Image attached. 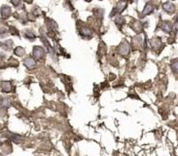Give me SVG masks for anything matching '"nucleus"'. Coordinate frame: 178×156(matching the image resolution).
<instances>
[{
  "label": "nucleus",
  "instance_id": "obj_1",
  "mask_svg": "<svg viewBox=\"0 0 178 156\" xmlns=\"http://www.w3.org/2000/svg\"><path fill=\"white\" fill-rule=\"evenodd\" d=\"M45 54V51L44 49L42 48V47H34V50H33V55H34V58L37 59V60H39V59L43 58V56Z\"/></svg>",
  "mask_w": 178,
  "mask_h": 156
},
{
  "label": "nucleus",
  "instance_id": "obj_2",
  "mask_svg": "<svg viewBox=\"0 0 178 156\" xmlns=\"http://www.w3.org/2000/svg\"><path fill=\"white\" fill-rule=\"evenodd\" d=\"M24 65H26L27 68H29V69H32V68L35 67L36 62H35V61L33 60V59L28 58V59H26V60L24 61Z\"/></svg>",
  "mask_w": 178,
  "mask_h": 156
},
{
  "label": "nucleus",
  "instance_id": "obj_3",
  "mask_svg": "<svg viewBox=\"0 0 178 156\" xmlns=\"http://www.w3.org/2000/svg\"><path fill=\"white\" fill-rule=\"evenodd\" d=\"M1 88H2V91L3 92H10L12 90V84L10 82H6V81H4V82L1 83Z\"/></svg>",
  "mask_w": 178,
  "mask_h": 156
},
{
  "label": "nucleus",
  "instance_id": "obj_4",
  "mask_svg": "<svg viewBox=\"0 0 178 156\" xmlns=\"http://www.w3.org/2000/svg\"><path fill=\"white\" fill-rule=\"evenodd\" d=\"M164 9L165 11H167V12H172L174 11V6L172 5V4H170V3H164Z\"/></svg>",
  "mask_w": 178,
  "mask_h": 156
},
{
  "label": "nucleus",
  "instance_id": "obj_5",
  "mask_svg": "<svg viewBox=\"0 0 178 156\" xmlns=\"http://www.w3.org/2000/svg\"><path fill=\"white\" fill-rule=\"evenodd\" d=\"M1 13H2L3 17H4V18H7L8 16L10 15V9H9V7H2Z\"/></svg>",
  "mask_w": 178,
  "mask_h": 156
},
{
  "label": "nucleus",
  "instance_id": "obj_6",
  "mask_svg": "<svg viewBox=\"0 0 178 156\" xmlns=\"http://www.w3.org/2000/svg\"><path fill=\"white\" fill-rule=\"evenodd\" d=\"M15 54L19 56V57H21V56L24 55V50L21 48V47H18V48L15 50Z\"/></svg>",
  "mask_w": 178,
  "mask_h": 156
},
{
  "label": "nucleus",
  "instance_id": "obj_7",
  "mask_svg": "<svg viewBox=\"0 0 178 156\" xmlns=\"http://www.w3.org/2000/svg\"><path fill=\"white\" fill-rule=\"evenodd\" d=\"M176 64H177V62H174L173 64H172V65H171V67L173 68V71H174V72H176V71H177V67H176Z\"/></svg>",
  "mask_w": 178,
  "mask_h": 156
},
{
  "label": "nucleus",
  "instance_id": "obj_8",
  "mask_svg": "<svg viewBox=\"0 0 178 156\" xmlns=\"http://www.w3.org/2000/svg\"><path fill=\"white\" fill-rule=\"evenodd\" d=\"M87 1H90V0H87Z\"/></svg>",
  "mask_w": 178,
  "mask_h": 156
},
{
  "label": "nucleus",
  "instance_id": "obj_9",
  "mask_svg": "<svg viewBox=\"0 0 178 156\" xmlns=\"http://www.w3.org/2000/svg\"><path fill=\"white\" fill-rule=\"evenodd\" d=\"M0 145H1V142H0Z\"/></svg>",
  "mask_w": 178,
  "mask_h": 156
}]
</instances>
